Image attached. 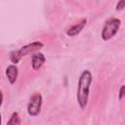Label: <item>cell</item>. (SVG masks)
<instances>
[{"instance_id":"30bf717a","label":"cell","mask_w":125,"mask_h":125,"mask_svg":"<svg viewBox=\"0 0 125 125\" xmlns=\"http://www.w3.org/2000/svg\"><path fill=\"white\" fill-rule=\"evenodd\" d=\"M124 89H125V86L124 85H121L120 89H119V101H122L123 97H124Z\"/></svg>"},{"instance_id":"277c9868","label":"cell","mask_w":125,"mask_h":125,"mask_svg":"<svg viewBox=\"0 0 125 125\" xmlns=\"http://www.w3.org/2000/svg\"><path fill=\"white\" fill-rule=\"evenodd\" d=\"M42 101H43L42 96L39 93H35L30 97L28 104H27V113L29 116L35 117L40 113L41 106H42Z\"/></svg>"},{"instance_id":"5b68a950","label":"cell","mask_w":125,"mask_h":125,"mask_svg":"<svg viewBox=\"0 0 125 125\" xmlns=\"http://www.w3.org/2000/svg\"><path fill=\"white\" fill-rule=\"evenodd\" d=\"M46 61V58L44 56V54L42 53H35L32 56L31 59V66L33 68V70H38L42 67V65L44 64Z\"/></svg>"},{"instance_id":"52a82bcc","label":"cell","mask_w":125,"mask_h":125,"mask_svg":"<svg viewBox=\"0 0 125 125\" xmlns=\"http://www.w3.org/2000/svg\"><path fill=\"white\" fill-rule=\"evenodd\" d=\"M86 22H87L86 19H82L79 22L75 23V24H74V25H72L70 28H68V29H67V31H66V34H67L68 36H75V35H77V34H78V33H80V32H81V30L84 28V26H85Z\"/></svg>"},{"instance_id":"8992f818","label":"cell","mask_w":125,"mask_h":125,"mask_svg":"<svg viewBox=\"0 0 125 125\" xmlns=\"http://www.w3.org/2000/svg\"><path fill=\"white\" fill-rule=\"evenodd\" d=\"M18 72H19V70H18V67L16 64H10L7 66L5 73H6V76L11 84L16 83L17 78H18Z\"/></svg>"},{"instance_id":"ba28073f","label":"cell","mask_w":125,"mask_h":125,"mask_svg":"<svg viewBox=\"0 0 125 125\" xmlns=\"http://www.w3.org/2000/svg\"><path fill=\"white\" fill-rule=\"evenodd\" d=\"M7 125H21V117L18 112H13L10 119L7 122Z\"/></svg>"},{"instance_id":"7a4b0ae2","label":"cell","mask_w":125,"mask_h":125,"mask_svg":"<svg viewBox=\"0 0 125 125\" xmlns=\"http://www.w3.org/2000/svg\"><path fill=\"white\" fill-rule=\"evenodd\" d=\"M43 47H44V44L42 42H40V41H34L32 43H29V44H26V45L22 46L20 50L11 52L10 59H11V61H12V62L14 64H17L21 60V58H23L24 56H27L28 54L34 53V52L40 50Z\"/></svg>"},{"instance_id":"9c48e42d","label":"cell","mask_w":125,"mask_h":125,"mask_svg":"<svg viewBox=\"0 0 125 125\" xmlns=\"http://www.w3.org/2000/svg\"><path fill=\"white\" fill-rule=\"evenodd\" d=\"M125 8V0H121L116 5V11H121Z\"/></svg>"},{"instance_id":"7c38bea8","label":"cell","mask_w":125,"mask_h":125,"mask_svg":"<svg viewBox=\"0 0 125 125\" xmlns=\"http://www.w3.org/2000/svg\"><path fill=\"white\" fill-rule=\"evenodd\" d=\"M2 124V116H1V113H0V125Z\"/></svg>"},{"instance_id":"8fae6325","label":"cell","mask_w":125,"mask_h":125,"mask_svg":"<svg viewBox=\"0 0 125 125\" xmlns=\"http://www.w3.org/2000/svg\"><path fill=\"white\" fill-rule=\"evenodd\" d=\"M2 104H3V93L0 90V106L2 105Z\"/></svg>"},{"instance_id":"6da1fadb","label":"cell","mask_w":125,"mask_h":125,"mask_svg":"<svg viewBox=\"0 0 125 125\" xmlns=\"http://www.w3.org/2000/svg\"><path fill=\"white\" fill-rule=\"evenodd\" d=\"M92 81H93L92 73L88 69L83 70L79 76L77 91H76V101L81 109H85L87 107Z\"/></svg>"},{"instance_id":"3957f363","label":"cell","mask_w":125,"mask_h":125,"mask_svg":"<svg viewBox=\"0 0 125 125\" xmlns=\"http://www.w3.org/2000/svg\"><path fill=\"white\" fill-rule=\"evenodd\" d=\"M121 25V21L117 18H111L107 20L102 30V38L104 41H108L115 36L119 27Z\"/></svg>"}]
</instances>
